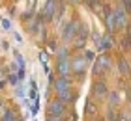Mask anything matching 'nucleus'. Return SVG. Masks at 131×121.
<instances>
[{
    "instance_id": "obj_19",
    "label": "nucleus",
    "mask_w": 131,
    "mask_h": 121,
    "mask_svg": "<svg viewBox=\"0 0 131 121\" xmlns=\"http://www.w3.org/2000/svg\"><path fill=\"white\" fill-rule=\"evenodd\" d=\"M47 121H64V116H47Z\"/></svg>"
},
{
    "instance_id": "obj_7",
    "label": "nucleus",
    "mask_w": 131,
    "mask_h": 121,
    "mask_svg": "<svg viewBox=\"0 0 131 121\" xmlns=\"http://www.w3.org/2000/svg\"><path fill=\"white\" fill-rule=\"evenodd\" d=\"M114 17H116V30L126 26V22H127V13H126V9H124V8H118V9L114 11Z\"/></svg>"
},
{
    "instance_id": "obj_6",
    "label": "nucleus",
    "mask_w": 131,
    "mask_h": 121,
    "mask_svg": "<svg viewBox=\"0 0 131 121\" xmlns=\"http://www.w3.org/2000/svg\"><path fill=\"white\" fill-rule=\"evenodd\" d=\"M105 22H107V28L111 30V34L116 30V17H114V11L105 8Z\"/></svg>"
},
{
    "instance_id": "obj_18",
    "label": "nucleus",
    "mask_w": 131,
    "mask_h": 121,
    "mask_svg": "<svg viewBox=\"0 0 131 121\" xmlns=\"http://www.w3.org/2000/svg\"><path fill=\"white\" fill-rule=\"evenodd\" d=\"M92 39H94V41H96V43L99 45V41L103 39V37H101V34H99V32H92Z\"/></svg>"
},
{
    "instance_id": "obj_4",
    "label": "nucleus",
    "mask_w": 131,
    "mask_h": 121,
    "mask_svg": "<svg viewBox=\"0 0 131 121\" xmlns=\"http://www.w3.org/2000/svg\"><path fill=\"white\" fill-rule=\"evenodd\" d=\"M54 6H56V2L54 0H47V6H45V9L41 11V21H51L52 17H54Z\"/></svg>"
},
{
    "instance_id": "obj_10",
    "label": "nucleus",
    "mask_w": 131,
    "mask_h": 121,
    "mask_svg": "<svg viewBox=\"0 0 131 121\" xmlns=\"http://www.w3.org/2000/svg\"><path fill=\"white\" fill-rule=\"evenodd\" d=\"M111 45H112V39L109 37V35H105V37L99 41V45H97V50L105 52V50H109V48H111Z\"/></svg>"
},
{
    "instance_id": "obj_28",
    "label": "nucleus",
    "mask_w": 131,
    "mask_h": 121,
    "mask_svg": "<svg viewBox=\"0 0 131 121\" xmlns=\"http://www.w3.org/2000/svg\"><path fill=\"white\" fill-rule=\"evenodd\" d=\"M4 86H6V82H4V80H2V82H0V89H2V88H4Z\"/></svg>"
},
{
    "instance_id": "obj_1",
    "label": "nucleus",
    "mask_w": 131,
    "mask_h": 121,
    "mask_svg": "<svg viewBox=\"0 0 131 121\" xmlns=\"http://www.w3.org/2000/svg\"><path fill=\"white\" fill-rule=\"evenodd\" d=\"M112 65V60L109 54H101V56L96 60V63H94V75H103L111 69Z\"/></svg>"
},
{
    "instance_id": "obj_3",
    "label": "nucleus",
    "mask_w": 131,
    "mask_h": 121,
    "mask_svg": "<svg viewBox=\"0 0 131 121\" xmlns=\"http://www.w3.org/2000/svg\"><path fill=\"white\" fill-rule=\"evenodd\" d=\"M54 89H56V93L60 95V93H66V91H69L71 89V80L68 76H60V78H56V82H54Z\"/></svg>"
},
{
    "instance_id": "obj_26",
    "label": "nucleus",
    "mask_w": 131,
    "mask_h": 121,
    "mask_svg": "<svg viewBox=\"0 0 131 121\" xmlns=\"http://www.w3.org/2000/svg\"><path fill=\"white\" fill-rule=\"evenodd\" d=\"M49 47H51V50H56V43L54 41H49Z\"/></svg>"
},
{
    "instance_id": "obj_11",
    "label": "nucleus",
    "mask_w": 131,
    "mask_h": 121,
    "mask_svg": "<svg viewBox=\"0 0 131 121\" xmlns=\"http://www.w3.org/2000/svg\"><path fill=\"white\" fill-rule=\"evenodd\" d=\"M2 121H19V116L11 108H6V112L2 114Z\"/></svg>"
},
{
    "instance_id": "obj_17",
    "label": "nucleus",
    "mask_w": 131,
    "mask_h": 121,
    "mask_svg": "<svg viewBox=\"0 0 131 121\" xmlns=\"http://www.w3.org/2000/svg\"><path fill=\"white\" fill-rule=\"evenodd\" d=\"M39 112V101L38 99H36L34 102H32V108H30V114H32V116H36V114H38Z\"/></svg>"
},
{
    "instance_id": "obj_2",
    "label": "nucleus",
    "mask_w": 131,
    "mask_h": 121,
    "mask_svg": "<svg viewBox=\"0 0 131 121\" xmlns=\"http://www.w3.org/2000/svg\"><path fill=\"white\" fill-rule=\"evenodd\" d=\"M49 110H47V116H64V112L68 110V104L66 102H62L60 99H52V101H49Z\"/></svg>"
},
{
    "instance_id": "obj_9",
    "label": "nucleus",
    "mask_w": 131,
    "mask_h": 121,
    "mask_svg": "<svg viewBox=\"0 0 131 121\" xmlns=\"http://www.w3.org/2000/svg\"><path fill=\"white\" fill-rule=\"evenodd\" d=\"M107 93H109V89H107V84L103 80H97L94 84V95L96 97H105Z\"/></svg>"
},
{
    "instance_id": "obj_24",
    "label": "nucleus",
    "mask_w": 131,
    "mask_h": 121,
    "mask_svg": "<svg viewBox=\"0 0 131 121\" xmlns=\"http://www.w3.org/2000/svg\"><path fill=\"white\" fill-rule=\"evenodd\" d=\"M17 97H25V89H23V86L17 88Z\"/></svg>"
},
{
    "instance_id": "obj_22",
    "label": "nucleus",
    "mask_w": 131,
    "mask_h": 121,
    "mask_svg": "<svg viewBox=\"0 0 131 121\" xmlns=\"http://www.w3.org/2000/svg\"><path fill=\"white\" fill-rule=\"evenodd\" d=\"M8 78H9V84H17V82H19V78H17V75H13V73H11V75H9Z\"/></svg>"
},
{
    "instance_id": "obj_27",
    "label": "nucleus",
    "mask_w": 131,
    "mask_h": 121,
    "mask_svg": "<svg viewBox=\"0 0 131 121\" xmlns=\"http://www.w3.org/2000/svg\"><path fill=\"white\" fill-rule=\"evenodd\" d=\"M124 4L127 6V9H131V0H124Z\"/></svg>"
},
{
    "instance_id": "obj_15",
    "label": "nucleus",
    "mask_w": 131,
    "mask_h": 121,
    "mask_svg": "<svg viewBox=\"0 0 131 121\" xmlns=\"http://www.w3.org/2000/svg\"><path fill=\"white\" fill-rule=\"evenodd\" d=\"M15 60H17V65H19V71H25V58L21 56V52H15Z\"/></svg>"
},
{
    "instance_id": "obj_8",
    "label": "nucleus",
    "mask_w": 131,
    "mask_h": 121,
    "mask_svg": "<svg viewBox=\"0 0 131 121\" xmlns=\"http://www.w3.org/2000/svg\"><path fill=\"white\" fill-rule=\"evenodd\" d=\"M77 28H79V22H75V21H71V22H68V26H66V30H64V34H62V37L64 39H71V37H75V32H77Z\"/></svg>"
},
{
    "instance_id": "obj_14",
    "label": "nucleus",
    "mask_w": 131,
    "mask_h": 121,
    "mask_svg": "<svg viewBox=\"0 0 131 121\" xmlns=\"http://www.w3.org/2000/svg\"><path fill=\"white\" fill-rule=\"evenodd\" d=\"M118 67H120V73H122V75H127V73H129V63H127L124 58L118 62Z\"/></svg>"
},
{
    "instance_id": "obj_16",
    "label": "nucleus",
    "mask_w": 131,
    "mask_h": 121,
    "mask_svg": "<svg viewBox=\"0 0 131 121\" xmlns=\"http://www.w3.org/2000/svg\"><path fill=\"white\" fill-rule=\"evenodd\" d=\"M129 47H131V37L126 35V37L122 39V48H124V50H129Z\"/></svg>"
},
{
    "instance_id": "obj_25",
    "label": "nucleus",
    "mask_w": 131,
    "mask_h": 121,
    "mask_svg": "<svg viewBox=\"0 0 131 121\" xmlns=\"http://www.w3.org/2000/svg\"><path fill=\"white\" fill-rule=\"evenodd\" d=\"M84 58L88 60V62H92L94 60V52H84Z\"/></svg>"
},
{
    "instance_id": "obj_29",
    "label": "nucleus",
    "mask_w": 131,
    "mask_h": 121,
    "mask_svg": "<svg viewBox=\"0 0 131 121\" xmlns=\"http://www.w3.org/2000/svg\"><path fill=\"white\" fill-rule=\"evenodd\" d=\"M0 106H2V101H0Z\"/></svg>"
},
{
    "instance_id": "obj_21",
    "label": "nucleus",
    "mask_w": 131,
    "mask_h": 121,
    "mask_svg": "<svg viewBox=\"0 0 131 121\" xmlns=\"http://www.w3.org/2000/svg\"><path fill=\"white\" fill-rule=\"evenodd\" d=\"M2 28H6V30H9V28H11L9 19H2Z\"/></svg>"
},
{
    "instance_id": "obj_5",
    "label": "nucleus",
    "mask_w": 131,
    "mask_h": 121,
    "mask_svg": "<svg viewBox=\"0 0 131 121\" xmlns=\"http://www.w3.org/2000/svg\"><path fill=\"white\" fill-rule=\"evenodd\" d=\"M71 69H73L77 75H82V73L86 71V58L82 56H77L73 62H71Z\"/></svg>"
},
{
    "instance_id": "obj_23",
    "label": "nucleus",
    "mask_w": 131,
    "mask_h": 121,
    "mask_svg": "<svg viewBox=\"0 0 131 121\" xmlns=\"http://www.w3.org/2000/svg\"><path fill=\"white\" fill-rule=\"evenodd\" d=\"M39 60H41V63H43V65H47V60H49V58H47L45 52H41V54H39Z\"/></svg>"
},
{
    "instance_id": "obj_12",
    "label": "nucleus",
    "mask_w": 131,
    "mask_h": 121,
    "mask_svg": "<svg viewBox=\"0 0 131 121\" xmlns=\"http://www.w3.org/2000/svg\"><path fill=\"white\" fill-rule=\"evenodd\" d=\"M84 112H86V116H94V114L97 112V106L94 104V101H92V99H88V101H86V110H84Z\"/></svg>"
},
{
    "instance_id": "obj_20",
    "label": "nucleus",
    "mask_w": 131,
    "mask_h": 121,
    "mask_svg": "<svg viewBox=\"0 0 131 121\" xmlns=\"http://www.w3.org/2000/svg\"><path fill=\"white\" fill-rule=\"evenodd\" d=\"M54 82H56V78H54V73H49V88H51V86L54 88Z\"/></svg>"
},
{
    "instance_id": "obj_13",
    "label": "nucleus",
    "mask_w": 131,
    "mask_h": 121,
    "mask_svg": "<svg viewBox=\"0 0 131 121\" xmlns=\"http://www.w3.org/2000/svg\"><path fill=\"white\" fill-rule=\"evenodd\" d=\"M109 102H111V106H109V108H116L118 104H120V97H118V93H116V91H112V93H111Z\"/></svg>"
}]
</instances>
